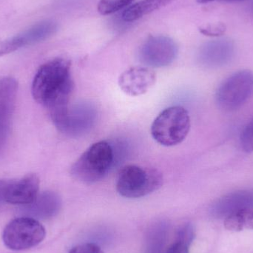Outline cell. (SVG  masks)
<instances>
[{
	"instance_id": "6da1fadb",
	"label": "cell",
	"mask_w": 253,
	"mask_h": 253,
	"mask_svg": "<svg viewBox=\"0 0 253 253\" xmlns=\"http://www.w3.org/2000/svg\"><path fill=\"white\" fill-rule=\"evenodd\" d=\"M73 90L71 62L64 58H56L42 65L32 83L33 97L47 108L57 128L66 118Z\"/></svg>"
},
{
	"instance_id": "7a4b0ae2",
	"label": "cell",
	"mask_w": 253,
	"mask_h": 253,
	"mask_svg": "<svg viewBox=\"0 0 253 253\" xmlns=\"http://www.w3.org/2000/svg\"><path fill=\"white\" fill-rule=\"evenodd\" d=\"M115 156L114 147L108 141H98L77 159L71 168V174L84 184H94L105 178L114 166Z\"/></svg>"
},
{
	"instance_id": "3957f363",
	"label": "cell",
	"mask_w": 253,
	"mask_h": 253,
	"mask_svg": "<svg viewBox=\"0 0 253 253\" xmlns=\"http://www.w3.org/2000/svg\"><path fill=\"white\" fill-rule=\"evenodd\" d=\"M190 129L188 111L181 106H172L156 117L152 124L151 135L159 144L172 147L182 142Z\"/></svg>"
},
{
	"instance_id": "277c9868",
	"label": "cell",
	"mask_w": 253,
	"mask_h": 253,
	"mask_svg": "<svg viewBox=\"0 0 253 253\" xmlns=\"http://www.w3.org/2000/svg\"><path fill=\"white\" fill-rule=\"evenodd\" d=\"M163 184V176L157 169L127 165L120 170L117 190L127 199H139L156 191Z\"/></svg>"
},
{
	"instance_id": "5b68a950",
	"label": "cell",
	"mask_w": 253,
	"mask_h": 253,
	"mask_svg": "<svg viewBox=\"0 0 253 253\" xmlns=\"http://www.w3.org/2000/svg\"><path fill=\"white\" fill-rule=\"evenodd\" d=\"M45 236V229L38 220L21 216L6 225L3 230L2 241L11 251H26L40 245Z\"/></svg>"
},
{
	"instance_id": "8992f818",
	"label": "cell",
	"mask_w": 253,
	"mask_h": 253,
	"mask_svg": "<svg viewBox=\"0 0 253 253\" xmlns=\"http://www.w3.org/2000/svg\"><path fill=\"white\" fill-rule=\"evenodd\" d=\"M253 94V72L249 70L238 71L219 86L215 94L221 109L233 111L245 105Z\"/></svg>"
},
{
	"instance_id": "52a82bcc",
	"label": "cell",
	"mask_w": 253,
	"mask_h": 253,
	"mask_svg": "<svg viewBox=\"0 0 253 253\" xmlns=\"http://www.w3.org/2000/svg\"><path fill=\"white\" fill-rule=\"evenodd\" d=\"M178 47L172 39L166 36H152L140 47L139 60L147 67L164 68L176 59Z\"/></svg>"
},
{
	"instance_id": "ba28073f",
	"label": "cell",
	"mask_w": 253,
	"mask_h": 253,
	"mask_svg": "<svg viewBox=\"0 0 253 253\" xmlns=\"http://www.w3.org/2000/svg\"><path fill=\"white\" fill-rule=\"evenodd\" d=\"M57 31V22L47 19L36 23L13 37L0 40V57L22 47L44 41L54 35Z\"/></svg>"
},
{
	"instance_id": "9c48e42d",
	"label": "cell",
	"mask_w": 253,
	"mask_h": 253,
	"mask_svg": "<svg viewBox=\"0 0 253 253\" xmlns=\"http://www.w3.org/2000/svg\"><path fill=\"white\" fill-rule=\"evenodd\" d=\"M17 91L18 83L15 79H0V155L8 141Z\"/></svg>"
},
{
	"instance_id": "30bf717a",
	"label": "cell",
	"mask_w": 253,
	"mask_h": 253,
	"mask_svg": "<svg viewBox=\"0 0 253 253\" xmlns=\"http://www.w3.org/2000/svg\"><path fill=\"white\" fill-rule=\"evenodd\" d=\"M96 118L97 111L92 104H77L68 109L63 126L59 131L70 136H80L93 127Z\"/></svg>"
},
{
	"instance_id": "8fae6325",
	"label": "cell",
	"mask_w": 253,
	"mask_h": 253,
	"mask_svg": "<svg viewBox=\"0 0 253 253\" xmlns=\"http://www.w3.org/2000/svg\"><path fill=\"white\" fill-rule=\"evenodd\" d=\"M156 73L148 67H133L122 74L119 85L128 96H138L145 94L154 86Z\"/></svg>"
},
{
	"instance_id": "7c38bea8",
	"label": "cell",
	"mask_w": 253,
	"mask_h": 253,
	"mask_svg": "<svg viewBox=\"0 0 253 253\" xmlns=\"http://www.w3.org/2000/svg\"><path fill=\"white\" fill-rule=\"evenodd\" d=\"M235 52L234 43L229 39H219L205 43L199 52V62L207 68H215L228 63Z\"/></svg>"
},
{
	"instance_id": "4fadbf2b",
	"label": "cell",
	"mask_w": 253,
	"mask_h": 253,
	"mask_svg": "<svg viewBox=\"0 0 253 253\" xmlns=\"http://www.w3.org/2000/svg\"><path fill=\"white\" fill-rule=\"evenodd\" d=\"M22 216L34 219H48L57 215L62 208V200L57 193L44 191L39 193L35 200L29 205L22 206Z\"/></svg>"
},
{
	"instance_id": "5bb4252c",
	"label": "cell",
	"mask_w": 253,
	"mask_h": 253,
	"mask_svg": "<svg viewBox=\"0 0 253 253\" xmlns=\"http://www.w3.org/2000/svg\"><path fill=\"white\" fill-rule=\"evenodd\" d=\"M40 179L35 174H29L18 181L12 180L7 190L6 202L25 206L32 203L39 194Z\"/></svg>"
},
{
	"instance_id": "9a60e30c",
	"label": "cell",
	"mask_w": 253,
	"mask_h": 253,
	"mask_svg": "<svg viewBox=\"0 0 253 253\" xmlns=\"http://www.w3.org/2000/svg\"><path fill=\"white\" fill-rule=\"evenodd\" d=\"M253 206V193L249 190L233 192L218 199L212 206V213L218 218H226L244 208Z\"/></svg>"
},
{
	"instance_id": "2e32d148",
	"label": "cell",
	"mask_w": 253,
	"mask_h": 253,
	"mask_svg": "<svg viewBox=\"0 0 253 253\" xmlns=\"http://www.w3.org/2000/svg\"><path fill=\"white\" fill-rule=\"evenodd\" d=\"M173 0H141L126 7L123 13V19L131 22L150 14L169 4Z\"/></svg>"
},
{
	"instance_id": "e0dca14e",
	"label": "cell",
	"mask_w": 253,
	"mask_h": 253,
	"mask_svg": "<svg viewBox=\"0 0 253 253\" xmlns=\"http://www.w3.org/2000/svg\"><path fill=\"white\" fill-rule=\"evenodd\" d=\"M224 227L229 231L253 230V206L236 211L226 217Z\"/></svg>"
},
{
	"instance_id": "ac0fdd59",
	"label": "cell",
	"mask_w": 253,
	"mask_h": 253,
	"mask_svg": "<svg viewBox=\"0 0 253 253\" xmlns=\"http://www.w3.org/2000/svg\"><path fill=\"white\" fill-rule=\"evenodd\" d=\"M135 0H100L97 10L103 16L112 14L124 7H129Z\"/></svg>"
},
{
	"instance_id": "d6986e66",
	"label": "cell",
	"mask_w": 253,
	"mask_h": 253,
	"mask_svg": "<svg viewBox=\"0 0 253 253\" xmlns=\"http://www.w3.org/2000/svg\"><path fill=\"white\" fill-rule=\"evenodd\" d=\"M241 145L247 153L253 152V118L242 130L240 137Z\"/></svg>"
},
{
	"instance_id": "ffe728a7",
	"label": "cell",
	"mask_w": 253,
	"mask_h": 253,
	"mask_svg": "<svg viewBox=\"0 0 253 253\" xmlns=\"http://www.w3.org/2000/svg\"><path fill=\"white\" fill-rule=\"evenodd\" d=\"M195 230L193 224L187 223L180 227L177 233V242L190 247L195 239Z\"/></svg>"
},
{
	"instance_id": "44dd1931",
	"label": "cell",
	"mask_w": 253,
	"mask_h": 253,
	"mask_svg": "<svg viewBox=\"0 0 253 253\" xmlns=\"http://www.w3.org/2000/svg\"><path fill=\"white\" fill-rule=\"evenodd\" d=\"M199 31L204 35L208 37H221L225 33L226 26L224 24H209L199 28Z\"/></svg>"
},
{
	"instance_id": "7402d4cb",
	"label": "cell",
	"mask_w": 253,
	"mask_h": 253,
	"mask_svg": "<svg viewBox=\"0 0 253 253\" xmlns=\"http://www.w3.org/2000/svg\"><path fill=\"white\" fill-rule=\"evenodd\" d=\"M69 253H104L102 248L94 243H85L77 245Z\"/></svg>"
},
{
	"instance_id": "603a6c76",
	"label": "cell",
	"mask_w": 253,
	"mask_h": 253,
	"mask_svg": "<svg viewBox=\"0 0 253 253\" xmlns=\"http://www.w3.org/2000/svg\"><path fill=\"white\" fill-rule=\"evenodd\" d=\"M190 247L179 242H175L168 248L166 253H189Z\"/></svg>"
},
{
	"instance_id": "cb8c5ba5",
	"label": "cell",
	"mask_w": 253,
	"mask_h": 253,
	"mask_svg": "<svg viewBox=\"0 0 253 253\" xmlns=\"http://www.w3.org/2000/svg\"><path fill=\"white\" fill-rule=\"evenodd\" d=\"M11 181L12 180H0V205L6 202L7 190H8Z\"/></svg>"
},
{
	"instance_id": "d4e9b609",
	"label": "cell",
	"mask_w": 253,
	"mask_h": 253,
	"mask_svg": "<svg viewBox=\"0 0 253 253\" xmlns=\"http://www.w3.org/2000/svg\"><path fill=\"white\" fill-rule=\"evenodd\" d=\"M226 2H241V1H246V0H222Z\"/></svg>"
},
{
	"instance_id": "484cf974",
	"label": "cell",
	"mask_w": 253,
	"mask_h": 253,
	"mask_svg": "<svg viewBox=\"0 0 253 253\" xmlns=\"http://www.w3.org/2000/svg\"><path fill=\"white\" fill-rule=\"evenodd\" d=\"M215 1V0H197L198 2L202 3V4H204V3L211 2V1Z\"/></svg>"
}]
</instances>
